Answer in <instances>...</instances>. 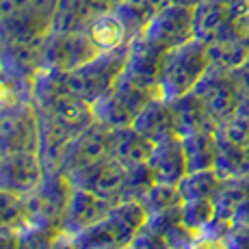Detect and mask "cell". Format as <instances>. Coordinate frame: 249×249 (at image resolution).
Returning <instances> with one entry per match:
<instances>
[{
    "mask_svg": "<svg viewBox=\"0 0 249 249\" xmlns=\"http://www.w3.org/2000/svg\"><path fill=\"white\" fill-rule=\"evenodd\" d=\"M145 221L147 213L141 202H117L100 221L71 238L76 249H126Z\"/></svg>",
    "mask_w": 249,
    "mask_h": 249,
    "instance_id": "obj_1",
    "label": "cell"
},
{
    "mask_svg": "<svg viewBox=\"0 0 249 249\" xmlns=\"http://www.w3.org/2000/svg\"><path fill=\"white\" fill-rule=\"evenodd\" d=\"M210 70L208 46L199 39H191L174 50L165 52L159 78V93L167 102L191 93L204 74Z\"/></svg>",
    "mask_w": 249,
    "mask_h": 249,
    "instance_id": "obj_2",
    "label": "cell"
},
{
    "mask_svg": "<svg viewBox=\"0 0 249 249\" xmlns=\"http://www.w3.org/2000/svg\"><path fill=\"white\" fill-rule=\"evenodd\" d=\"M59 0H0V41L37 44L52 31Z\"/></svg>",
    "mask_w": 249,
    "mask_h": 249,
    "instance_id": "obj_3",
    "label": "cell"
},
{
    "mask_svg": "<svg viewBox=\"0 0 249 249\" xmlns=\"http://www.w3.org/2000/svg\"><path fill=\"white\" fill-rule=\"evenodd\" d=\"M126 61L128 44L122 48H113V50H102L85 65L71 71H65L68 87L71 93L83 98L85 102H98L100 98H104L115 87L117 78L126 68Z\"/></svg>",
    "mask_w": 249,
    "mask_h": 249,
    "instance_id": "obj_4",
    "label": "cell"
},
{
    "mask_svg": "<svg viewBox=\"0 0 249 249\" xmlns=\"http://www.w3.org/2000/svg\"><path fill=\"white\" fill-rule=\"evenodd\" d=\"M41 68L71 71L100 54V48L89 33H61L50 31L41 41Z\"/></svg>",
    "mask_w": 249,
    "mask_h": 249,
    "instance_id": "obj_5",
    "label": "cell"
},
{
    "mask_svg": "<svg viewBox=\"0 0 249 249\" xmlns=\"http://www.w3.org/2000/svg\"><path fill=\"white\" fill-rule=\"evenodd\" d=\"M143 39L152 46L169 52L186 41L195 39V22H193V7L191 4L167 2L154 13L143 31Z\"/></svg>",
    "mask_w": 249,
    "mask_h": 249,
    "instance_id": "obj_6",
    "label": "cell"
},
{
    "mask_svg": "<svg viewBox=\"0 0 249 249\" xmlns=\"http://www.w3.org/2000/svg\"><path fill=\"white\" fill-rule=\"evenodd\" d=\"M74 186L70 184L68 176L61 171H44L41 182L31 191L26 197L28 221L59 226L63 219L65 206L70 202V195Z\"/></svg>",
    "mask_w": 249,
    "mask_h": 249,
    "instance_id": "obj_7",
    "label": "cell"
},
{
    "mask_svg": "<svg viewBox=\"0 0 249 249\" xmlns=\"http://www.w3.org/2000/svg\"><path fill=\"white\" fill-rule=\"evenodd\" d=\"M16 152H37V111L33 102L0 111V156Z\"/></svg>",
    "mask_w": 249,
    "mask_h": 249,
    "instance_id": "obj_8",
    "label": "cell"
},
{
    "mask_svg": "<svg viewBox=\"0 0 249 249\" xmlns=\"http://www.w3.org/2000/svg\"><path fill=\"white\" fill-rule=\"evenodd\" d=\"M124 176H126V167L107 154L102 159L80 167V169L70 171L68 180L74 189L89 191V193H95L100 197L108 199V202L117 204Z\"/></svg>",
    "mask_w": 249,
    "mask_h": 249,
    "instance_id": "obj_9",
    "label": "cell"
},
{
    "mask_svg": "<svg viewBox=\"0 0 249 249\" xmlns=\"http://www.w3.org/2000/svg\"><path fill=\"white\" fill-rule=\"evenodd\" d=\"M41 41L37 44L0 41V68L18 85V89L22 91L26 100H31L33 80L41 70Z\"/></svg>",
    "mask_w": 249,
    "mask_h": 249,
    "instance_id": "obj_10",
    "label": "cell"
},
{
    "mask_svg": "<svg viewBox=\"0 0 249 249\" xmlns=\"http://www.w3.org/2000/svg\"><path fill=\"white\" fill-rule=\"evenodd\" d=\"M193 91L202 98L210 117L217 124L230 117L236 111L238 104H241V93H238V87L234 83V76L232 71H226V70L210 68Z\"/></svg>",
    "mask_w": 249,
    "mask_h": 249,
    "instance_id": "obj_11",
    "label": "cell"
},
{
    "mask_svg": "<svg viewBox=\"0 0 249 249\" xmlns=\"http://www.w3.org/2000/svg\"><path fill=\"white\" fill-rule=\"evenodd\" d=\"M108 132H111V128L93 122L80 135L70 139V143L65 145L63 154H61L56 171L68 176L70 171L80 169V167L107 156L108 154Z\"/></svg>",
    "mask_w": 249,
    "mask_h": 249,
    "instance_id": "obj_12",
    "label": "cell"
},
{
    "mask_svg": "<svg viewBox=\"0 0 249 249\" xmlns=\"http://www.w3.org/2000/svg\"><path fill=\"white\" fill-rule=\"evenodd\" d=\"M162 59H165V50L152 46L143 37H135L128 41V61L124 68V76H128L132 83L159 93Z\"/></svg>",
    "mask_w": 249,
    "mask_h": 249,
    "instance_id": "obj_13",
    "label": "cell"
},
{
    "mask_svg": "<svg viewBox=\"0 0 249 249\" xmlns=\"http://www.w3.org/2000/svg\"><path fill=\"white\" fill-rule=\"evenodd\" d=\"M44 178V167L37 152H16L0 156V189L28 195Z\"/></svg>",
    "mask_w": 249,
    "mask_h": 249,
    "instance_id": "obj_14",
    "label": "cell"
},
{
    "mask_svg": "<svg viewBox=\"0 0 249 249\" xmlns=\"http://www.w3.org/2000/svg\"><path fill=\"white\" fill-rule=\"evenodd\" d=\"M111 208L113 202L100 197V195L83 189H71L70 202L65 206L63 219H61V232L68 236H76L89 226H93L95 221H100Z\"/></svg>",
    "mask_w": 249,
    "mask_h": 249,
    "instance_id": "obj_15",
    "label": "cell"
},
{
    "mask_svg": "<svg viewBox=\"0 0 249 249\" xmlns=\"http://www.w3.org/2000/svg\"><path fill=\"white\" fill-rule=\"evenodd\" d=\"M147 167H150L154 182L162 184H178L186 176V156L182 147V137L171 135L160 141H156L147 156Z\"/></svg>",
    "mask_w": 249,
    "mask_h": 249,
    "instance_id": "obj_16",
    "label": "cell"
},
{
    "mask_svg": "<svg viewBox=\"0 0 249 249\" xmlns=\"http://www.w3.org/2000/svg\"><path fill=\"white\" fill-rule=\"evenodd\" d=\"M35 111L44 113L46 117H50L56 126H61L63 130H68L71 137L80 135L85 128H89L95 122L93 108L89 102H85L83 98L74 95L71 91H65L59 98H54L52 102H48L46 107L35 108Z\"/></svg>",
    "mask_w": 249,
    "mask_h": 249,
    "instance_id": "obj_17",
    "label": "cell"
},
{
    "mask_svg": "<svg viewBox=\"0 0 249 249\" xmlns=\"http://www.w3.org/2000/svg\"><path fill=\"white\" fill-rule=\"evenodd\" d=\"M107 13L111 11H107L98 0H59L52 18V31L87 33Z\"/></svg>",
    "mask_w": 249,
    "mask_h": 249,
    "instance_id": "obj_18",
    "label": "cell"
},
{
    "mask_svg": "<svg viewBox=\"0 0 249 249\" xmlns=\"http://www.w3.org/2000/svg\"><path fill=\"white\" fill-rule=\"evenodd\" d=\"M132 128L152 143L160 141L165 137L178 135L176 132V119H174V111H171V102H167L160 95L150 100L141 108V113L135 117Z\"/></svg>",
    "mask_w": 249,
    "mask_h": 249,
    "instance_id": "obj_19",
    "label": "cell"
},
{
    "mask_svg": "<svg viewBox=\"0 0 249 249\" xmlns=\"http://www.w3.org/2000/svg\"><path fill=\"white\" fill-rule=\"evenodd\" d=\"M154 143L147 141L143 135H139L132 126L113 128L108 132V156H113L124 167L145 162L150 156V150Z\"/></svg>",
    "mask_w": 249,
    "mask_h": 249,
    "instance_id": "obj_20",
    "label": "cell"
},
{
    "mask_svg": "<svg viewBox=\"0 0 249 249\" xmlns=\"http://www.w3.org/2000/svg\"><path fill=\"white\" fill-rule=\"evenodd\" d=\"M171 111H174V119H176V132L180 137L197 132V130L217 128V122L210 117L206 104L202 102V98L195 91L174 100L171 102Z\"/></svg>",
    "mask_w": 249,
    "mask_h": 249,
    "instance_id": "obj_21",
    "label": "cell"
},
{
    "mask_svg": "<svg viewBox=\"0 0 249 249\" xmlns=\"http://www.w3.org/2000/svg\"><path fill=\"white\" fill-rule=\"evenodd\" d=\"M208 46V56H210V68L232 71L241 68L249 59V39L243 35H223L219 39L210 41Z\"/></svg>",
    "mask_w": 249,
    "mask_h": 249,
    "instance_id": "obj_22",
    "label": "cell"
},
{
    "mask_svg": "<svg viewBox=\"0 0 249 249\" xmlns=\"http://www.w3.org/2000/svg\"><path fill=\"white\" fill-rule=\"evenodd\" d=\"M182 147H184L189 171L214 169V159H217V132H214V128L184 135Z\"/></svg>",
    "mask_w": 249,
    "mask_h": 249,
    "instance_id": "obj_23",
    "label": "cell"
},
{
    "mask_svg": "<svg viewBox=\"0 0 249 249\" xmlns=\"http://www.w3.org/2000/svg\"><path fill=\"white\" fill-rule=\"evenodd\" d=\"M221 178L214 169L186 171V176L178 182V191L182 199H214V195L221 189Z\"/></svg>",
    "mask_w": 249,
    "mask_h": 249,
    "instance_id": "obj_24",
    "label": "cell"
},
{
    "mask_svg": "<svg viewBox=\"0 0 249 249\" xmlns=\"http://www.w3.org/2000/svg\"><path fill=\"white\" fill-rule=\"evenodd\" d=\"M214 132H217V137L221 141H228L238 147H247L249 145V100H241L236 111L223 119V122H219Z\"/></svg>",
    "mask_w": 249,
    "mask_h": 249,
    "instance_id": "obj_25",
    "label": "cell"
},
{
    "mask_svg": "<svg viewBox=\"0 0 249 249\" xmlns=\"http://www.w3.org/2000/svg\"><path fill=\"white\" fill-rule=\"evenodd\" d=\"M180 217L182 223L195 234H204L213 226L217 217V204L214 199L202 197V199H182L180 204Z\"/></svg>",
    "mask_w": 249,
    "mask_h": 249,
    "instance_id": "obj_26",
    "label": "cell"
},
{
    "mask_svg": "<svg viewBox=\"0 0 249 249\" xmlns=\"http://www.w3.org/2000/svg\"><path fill=\"white\" fill-rule=\"evenodd\" d=\"M87 33L91 35V39L95 41V46H98L100 50H113V48H122V46H126L128 41H130V37H128L124 24L119 22V18L115 16L113 11L100 18V20L95 22Z\"/></svg>",
    "mask_w": 249,
    "mask_h": 249,
    "instance_id": "obj_27",
    "label": "cell"
},
{
    "mask_svg": "<svg viewBox=\"0 0 249 249\" xmlns=\"http://www.w3.org/2000/svg\"><path fill=\"white\" fill-rule=\"evenodd\" d=\"M152 184H154V176H152L147 162L128 165L117 202H141V197L150 191Z\"/></svg>",
    "mask_w": 249,
    "mask_h": 249,
    "instance_id": "obj_28",
    "label": "cell"
},
{
    "mask_svg": "<svg viewBox=\"0 0 249 249\" xmlns=\"http://www.w3.org/2000/svg\"><path fill=\"white\" fill-rule=\"evenodd\" d=\"M28 223L26 197L0 189V230H20Z\"/></svg>",
    "mask_w": 249,
    "mask_h": 249,
    "instance_id": "obj_29",
    "label": "cell"
},
{
    "mask_svg": "<svg viewBox=\"0 0 249 249\" xmlns=\"http://www.w3.org/2000/svg\"><path fill=\"white\" fill-rule=\"evenodd\" d=\"M61 236L59 226L28 221L18 230V249H50L52 243Z\"/></svg>",
    "mask_w": 249,
    "mask_h": 249,
    "instance_id": "obj_30",
    "label": "cell"
},
{
    "mask_svg": "<svg viewBox=\"0 0 249 249\" xmlns=\"http://www.w3.org/2000/svg\"><path fill=\"white\" fill-rule=\"evenodd\" d=\"M180 202L182 197H180L178 184H162V182H154L150 186V191L141 197V206L145 208L147 217L162 213V210H169L174 206H180Z\"/></svg>",
    "mask_w": 249,
    "mask_h": 249,
    "instance_id": "obj_31",
    "label": "cell"
},
{
    "mask_svg": "<svg viewBox=\"0 0 249 249\" xmlns=\"http://www.w3.org/2000/svg\"><path fill=\"white\" fill-rule=\"evenodd\" d=\"M130 247L132 249H169V245H167V241H165V236H162V234L154 226H150L147 221H145V226H143L135 234Z\"/></svg>",
    "mask_w": 249,
    "mask_h": 249,
    "instance_id": "obj_32",
    "label": "cell"
},
{
    "mask_svg": "<svg viewBox=\"0 0 249 249\" xmlns=\"http://www.w3.org/2000/svg\"><path fill=\"white\" fill-rule=\"evenodd\" d=\"M20 102H31V100L24 98V93L18 89V85L0 68V111H7V108L16 107Z\"/></svg>",
    "mask_w": 249,
    "mask_h": 249,
    "instance_id": "obj_33",
    "label": "cell"
},
{
    "mask_svg": "<svg viewBox=\"0 0 249 249\" xmlns=\"http://www.w3.org/2000/svg\"><path fill=\"white\" fill-rule=\"evenodd\" d=\"M232 76H234V83L238 87V93H241V100H249V59L241 68L232 70Z\"/></svg>",
    "mask_w": 249,
    "mask_h": 249,
    "instance_id": "obj_34",
    "label": "cell"
},
{
    "mask_svg": "<svg viewBox=\"0 0 249 249\" xmlns=\"http://www.w3.org/2000/svg\"><path fill=\"white\" fill-rule=\"evenodd\" d=\"M189 249H228L226 241L221 236H210V234H197Z\"/></svg>",
    "mask_w": 249,
    "mask_h": 249,
    "instance_id": "obj_35",
    "label": "cell"
},
{
    "mask_svg": "<svg viewBox=\"0 0 249 249\" xmlns=\"http://www.w3.org/2000/svg\"><path fill=\"white\" fill-rule=\"evenodd\" d=\"M0 249H18L16 230H0Z\"/></svg>",
    "mask_w": 249,
    "mask_h": 249,
    "instance_id": "obj_36",
    "label": "cell"
},
{
    "mask_svg": "<svg viewBox=\"0 0 249 249\" xmlns=\"http://www.w3.org/2000/svg\"><path fill=\"white\" fill-rule=\"evenodd\" d=\"M50 249H76V245H74V238L61 232V236L56 238L54 243H52V247H50Z\"/></svg>",
    "mask_w": 249,
    "mask_h": 249,
    "instance_id": "obj_37",
    "label": "cell"
},
{
    "mask_svg": "<svg viewBox=\"0 0 249 249\" xmlns=\"http://www.w3.org/2000/svg\"><path fill=\"white\" fill-rule=\"evenodd\" d=\"M132 2L141 4V7H145V9H150V11H154V13H156L160 7H165L167 0H132Z\"/></svg>",
    "mask_w": 249,
    "mask_h": 249,
    "instance_id": "obj_38",
    "label": "cell"
},
{
    "mask_svg": "<svg viewBox=\"0 0 249 249\" xmlns=\"http://www.w3.org/2000/svg\"><path fill=\"white\" fill-rule=\"evenodd\" d=\"M98 2L102 4L107 11H115V9H117L122 2H126V0H98Z\"/></svg>",
    "mask_w": 249,
    "mask_h": 249,
    "instance_id": "obj_39",
    "label": "cell"
},
{
    "mask_svg": "<svg viewBox=\"0 0 249 249\" xmlns=\"http://www.w3.org/2000/svg\"><path fill=\"white\" fill-rule=\"evenodd\" d=\"M245 33H247V39H249V9H247V18H245Z\"/></svg>",
    "mask_w": 249,
    "mask_h": 249,
    "instance_id": "obj_40",
    "label": "cell"
},
{
    "mask_svg": "<svg viewBox=\"0 0 249 249\" xmlns=\"http://www.w3.org/2000/svg\"><path fill=\"white\" fill-rule=\"evenodd\" d=\"M126 249H132V247H126Z\"/></svg>",
    "mask_w": 249,
    "mask_h": 249,
    "instance_id": "obj_41",
    "label": "cell"
}]
</instances>
